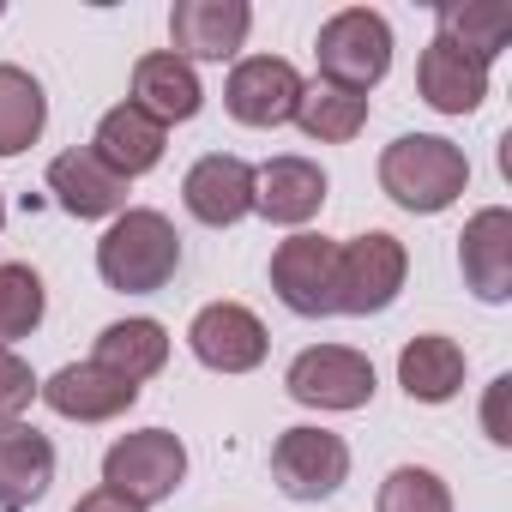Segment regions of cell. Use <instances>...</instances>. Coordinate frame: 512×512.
<instances>
[{
	"instance_id": "cell-1",
	"label": "cell",
	"mask_w": 512,
	"mask_h": 512,
	"mask_svg": "<svg viewBox=\"0 0 512 512\" xmlns=\"http://www.w3.org/2000/svg\"><path fill=\"white\" fill-rule=\"evenodd\" d=\"M175 266H181V235H175V223H169L163 211H151V205H127V211L103 229V241H97V272H103V284L121 290V296H151V290H163V284L175 278Z\"/></svg>"
},
{
	"instance_id": "cell-2",
	"label": "cell",
	"mask_w": 512,
	"mask_h": 512,
	"mask_svg": "<svg viewBox=\"0 0 512 512\" xmlns=\"http://www.w3.org/2000/svg\"><path fill=\"white\" fill-rule=\"evenodd\" d=\"M380 187L392 205L434 217L470 187V157L440 133H404L380 151Z\"/></svg>"
},
{
	"instance_id": "cell-3",
	"label": "cell",
	"mask_w": 512,
	"mask_h": 512,
	"mask_svg": "<svg viewBox=\"0 0 512 512\" xmlns=\"http://www.w3.org/2000/svg\"><path fill=\"white\" fill-rule=\"evenodd\" d=\"M314 61H320V85L368 97L386 79V67H392V25L374 7H344V13H332L320 25Z\"/></svg>"
},
{
	"instance_id": "cell-4",
	"label": "cell",
	"mask_w": 512,
	"mask_h": 512,
	"mask_svg": "<svg viewBox=\"0 0 512 512\" xmlns=\"http://www.w3.org/2000/svg\"><path fill=\"white\" fill-rule=\"evenodd\" d=\"M404 278H410V253L398 235L368 229V235L338 241V314H356V320L386 314L398 302Z\"/></svg>"
},
{
	"instance_id": "cell-5",
	"label": "cell",
	"mask_w": 512,
	"mask_h": 512,
	"mask_svg": "<svg viewBox=\"0 0 512 512\" xmlns=\"http://www.w3.org/2000/svg\"><path fill=\"white\" fill-rule=\"evenodd\" d=\"M187 476V446L169 434V428H139V434H121L109 452H103V488L139 500V506H157L181 488Z\"/></svg>"
},
{
	"instance_id": "cell-6",
	"label": "cell",
	"mask_w": 512,
	"mask_h": 512,
	"mask_svg": "<svg viewBox=\"0 0 512 512\" xmlns=\"http://www.w3.org/2000/svg\"><path fill=\"white\" fill-rule=\"evenodd\" d=\"M272 290L302 320L338 314V241L308 235V229L290 235V241H278V253H272Z\"/></svg>"
},
{
	"instance_id": "cell-7",
	"label": "cell",
	"mask_w": 512,
	"mask_h": 512,
	"mask_svg": "<svg viewBox=\"0 0 512 512\" xmlns=\"http://www.w3.org/2000/svg\"><path fill=\"white\" fill-rule=\"evenodd\" d=\"M284 386L308 410H362L374 398V362L362 350H344V344H314L290 362Z\"/></svg>"
},
{
	"instance_id": "cell-8",
	"label": "cell",
	"mask_w": 512,
	"mask_h": 512,
	"mask_svg": "<svg viewBox=\"0 0 512 512\" xmlns=\"http://www.w3.org/2000/svg\"><path fill=\"white\" fill-rule=\"evenodd\" d=\"M272 476L290 500H332L350 482V446L332 428H284L272 446Z\"/></svg>"
},
{
	"instance_id": "cell-9",
	"label": "cell",
	"mask_w": 512,
	"mask_h": 512,
	"mask_svg": "<svg viewBox=\"0 0 512 512\" xmlns=\"http://www.w3.org/2000/svg\"><path fill=\"white\" fill-rule=\"evenodd\" d=\"M187 344H193V356H199L211 374H253V368L266 362V350H272L266 320L253 314V308H241V302H211V308H199L193 326H187Z\"/></svg>"
},
{
	"instance_id": "cell-10",
	"label": "cell",
	"mask_w": 512,
	"mask_h": 512,
	"mask_svg": "<svg viewBox=\"0 0 512 512\" xmlns=\"http://www.w3.org/2000/svg\"><path fill=\"white\" fill-rule=\"evenodd\" d=\"M223 103L241 127H284V121H296L302 73L278 55H247V61H235V73L223 85Z\"/></svg>"
},
{
	"instance_id": "cell-11",
	"label": "cell",
	"mask_w": 512,
	"mask_h": 512,
	"mask_svg": "<svg viewBox=\"0 0 512 512\" xmlns=\"http://www.w3.org/2000/svg\"><path fill=\"white\" fill-rule=\"evenodd\" d=\"M253 31V7L247 0H175V13H169V55H181L187 67L193 61H229L241 55Z\"/></svg>"
},
{
	"instance_id": "cell-12",
	"label": "cell",
	"mask_w": 512,
	"mask_h": 512,
	"mask_svg": "<svg viewBox=\"0 0 512 512\" xmlns=\"http://www.w3.org/2000/svg\"><path fill=\"white\" fill-rule=\"evenodd\" d=\"M37 398L55 416H67V422H115L121 410L139 404V386L109 374V368H97V362H67V368H55L37 386Z\"/></svg>"
},
{
	"instance_id": "cell-13",
	"label": "cell",
	"mask_w": 512,
	"mask_h": 512,
	"mask_svg": "<svg viewBox=\"0 0 512 512\" xmlns=\"http://www.w3.org/2000/svg\"><path fill=\"white\" fill-rule=\"evenodd\" d=\"M458 266H464V284L482 302H512V211L506 205H488L464 223Z\"/></svg>"
},
{
	"instance_id": "cell-14",
	"label": "cell",
	"mask_w": 512,
	"mask_h": 512,
	"mask_svg": "<svg viewBox=\"0 0 512 512\" xmlns=\"http://www.w3.org/2000/svg\"><path fill=\"white\" fill-rule=\"evenodd\" d=\"M181 199L205 229H229V223H241L253 211V163H241L229 151H211V157H199L187 169Z\"/></svg>"
},
{
	"instance_id": "cell-15",
	"label": "cell",
	"mask_w": 512,
	"mask_h": 512,
	"mask_svg": "<svg viewBox=\"0 0 512 512\" xmlns=\"http://www.w3.org/2000/svg\"><path fill=\"white\" fill-rule=\"evenodd\" d=\"M326 205V169L308 157H272L253 169V211L266 223H290L302 229L308 217H320Z\"/></svg>"
},
{
	"instance_id": "cell-16",
	"label": "cell",
	"mask_w": 512,
	"mask_h": 512,
	"mask_svg": "<svg viewBox=\"0 0 512 512\" xmlns=\"http://www.w3.org/2000/svg\"><path fill=\"white\" fill-rule=\"evenodd\" d=\"M49 193H55V205H61L67 217H79V223H97V217H121V211H127V181H121L115 169H103V163L91 157V145L61 151V157L49 163Z\"/></svg>"
},
{
	"instance_id": "cell-17",
	"label": "cell",
	"mask_w": 512,
	"mask_h": 512,
	"mask_svg": "<svg viewBox=\"0 0 512 512\" xmlns=\"http://www.w3.org/2000/svg\"><path fill=\"white\" fill-rule=\"evenodd\" d=\"M163 145H169V127H163V121H151V115L133 109V103H115V109L97 121L91 157H97L103 169H115L121 181H133V175H145V169L163 163Z\"/></svg>"
},
{
	"instance_id": "cell-18",
	"label": "cell",
	"mask_w": 512,
	"mask_h": 512,
	"mask_svg": "<svg viewBox=\"0 0 512 512\" xmlns=\"http://www.w3.org/2000/svg\"><path fill=\"white\" fill-rule=\"evenodd\" d=\"M55 482V446L49 434L25 422H0V512H25Z\"/></svg>"
},
{
	"instance_id": "cell-19",
	"label": "cell",
	"mask_w": 512,
	"mask_h": 512,
	"mask_svg": "<svg viewBox=\"0 0 512 512\" xmlns=\"http://www.w3.org/2000/svg\"><path fill=\"white\" fill-rule=\"evenodd\" d=\"M133 109H145V115H151V121H163V127L193 121V115L205 109L199 73H193L181 55H169V49L139 55V61H133Z\"/></svg>"
},
{
	"instance_id": "cell-20",
	"label": "cell",
	"mask_w": 512,
	"mask_h": 512,
	"mask_svg": "<svg viewBox=\"0 0 512 512\" xmlns=\"http://www.w3.org/2000/svg\"><path fill=\"white\" fill-rule=\"evenodd\" d=\"M416 85H422V103L428 109H440V115H470V109H482V97H488V67L482 61H470V55H458V49H446L440 37L422 49V61H416Z\"/></svg>"
},
{
	"instance_id": "cell-21",
	"label": "cell",
	"mask_w": 512,
	"mask_h": 512,
	"mask_svg": "<svg viewBox=\"0 0 512 512\" xmlns=\"http://www.w3.org/2000/svg\"><path fill=\"white\" fill-rule=\"evenodd\" d=\"M398 386H404L416 404H446V398H458V386H464V350H458L452 338H440V332L410 338V344L398 350Z\"/></svg>"
},
{
	"instance_id": "cell-22",
	"label": "cell",
	"mask_w": 512,
	"mask_h": 512,
	"mask_svg": "<svg viewBox=\"0 0 512 512\" xmlns=\"http://www.w3.org/2000/svg\"><path fill=\"white\" fill-rule=\"evenodd\" d=\"M440 43L488 67L512 43V13L500 7V0H446L440 7Z\"/></svg>"
},
{
	"instance_id": "cell-23",
	"label": "cell",
	"mask_w": 512,
	"mask_h": 512,
	"mask_svg": "<svg viewBox=\"0 0 512 512\" xmlns=\"http://www.w3.org/2000/svg\"><path fill=\"white\" fill-rule=\"evenodd\" d=\"M91 362L139 386V380L163 374V362H169V332H163L157 320H115V326H103Z\"/></svg>"
},
{
	"instance_id": "cell-24",
	"label": "cell",
	"mask_w": 512,
	"mask_h": 512,
	"mask_svg": "<svg viewBox=\"0 0 512 512\" xmlns=\"http://www.w3.org/2000/svg\"><path fill=\"white\" fill-rule=\"evenodd\" d=\"M43 121H49V97L43 85L13 67V61H0V157H19L43 139Z\"/></svg>"
},
{
	"instance_id": "cell-25",
	"label": "cell",
	"mask_w": 512,
	"mask_h": 512,
	"mask_svg": "<svg viewBox=\"0 0 512 512\" xmlns=\"http://www.w3.org/2000/svg\"><path fill=\"white\" fill-rule=\"evenodd\" d=\"M296 127L320 145H350L362 127H368V97L356 91H338V85H302V103H296Z\"/></svg>"
},
{
	"instance_id": "cell-26",
	"label": "cell",
	"mask_w": 512,
	"mask_h": 512,
	"mask_svg": "<svg viewBox=\"0 0 512 512\" xmlns=\"http://www.w3.org/2000/svg\"><path fill=\"white\" fill-rule=\"evenodd\" d=\"M43 308H49V296L31 266H0V350L31 338L43 326Z\"/></svg>"
},
{
	"instance_id": "cell-27",
	"label": "cell",
	"mask_w": 512,
	"mask_h": 512,
	"mask_svg": "<svg viewBox=\"0 0 512 512\" xmlns=\"http://www.w3.org/2000/svg\"><path fill=\"white\" fill-rule=\"evenodd\" d=\"M374 512H452V488L428 470V464H398L380 482Z\"/></svg>"
},
{
	"instance_id": "cell-28",
	"label": "cell",
	"mask_w": 512,
	"mask_h": 512,
	"mask_svg": "<svg viewBox=\"0 0 512 512\" xmlns=\"http://www.w3.org/2000/svg\"><path fill=\"white\" fill-rule=\"evenodd\" d=\"M37 374H31V362L25 356H13V350H0V422H19L25 410H31V398H37Z\"/></svg>"
},
{
	"instance_id": "cell-29",
	"label": "cell",
	"mask_w": 512,
	"mask_h": 512,
	"mask_svg": "<svg viewBox=\"0 0 512 512\" xmlns=\"http://www.w3.org/2000/svg\"><path fill=\"white\" fill-rule=\"evenodd\" d=\"M506 392H512V374H500V380L488 386V410H482V422H488V440H494V446H512V428H506Z\"/></svg>"
},
{
	"instance_id": "cell-30",
	"label": "cell",
	"mask_w": 512,
	"mask_h": 512,
	"mask_svg": "<svg viewBox=\"0 0 512 512\" xmlns=\"http://www.w3.org/2000/svg\"><path fill=\"white\" fill-rule=\"evenodd\" d=\"M73 512H145L139 500H127V494H115V488H91Z\"/></svg>"
},
{
	"instance_id": "cell-31",
	"label": "cell",
	"mask_w": 512,
	"mask_h": 512,
	"mask_svg": "<svg viewBox=\"0 0 512 512\" xmlns=\"http://www.w3.org/2000/svg\"><path fill=\"white\" fill-rule=\"evenodd\" d=\"M0 229H7V199H0Z\"/></svg>"
},
{
	"instance_id": "cell-32",
	"label": "cell",
	"mask_w": 512,
	"mask_h": 512,
	"mask_svg": "<svg viewBox=\"0 0 512 512\" xmlns=\"http://www.w3.org/2000/svg\"><path fill=\"white\" fill-rule=\"evenodd\" d=\"M0 13H7V7H0Z\"/></svg>"
}]
</instances>
